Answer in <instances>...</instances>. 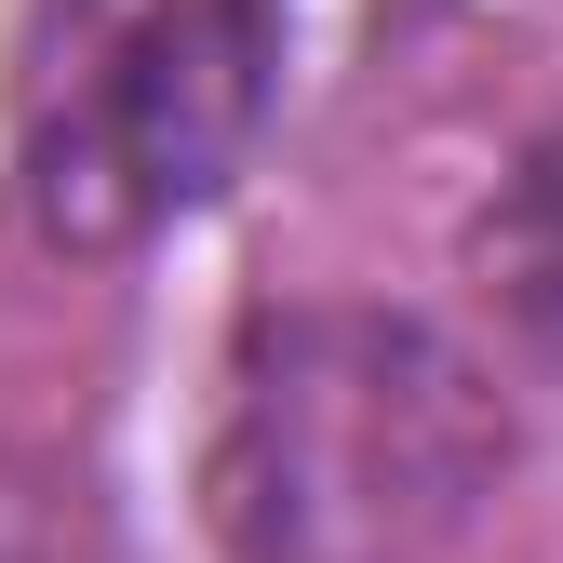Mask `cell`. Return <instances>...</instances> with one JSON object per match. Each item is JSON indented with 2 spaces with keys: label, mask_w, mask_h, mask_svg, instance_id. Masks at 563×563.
Here are the masks:
<instances>
[{
  "label": "cell",
  "mask_w": 563,
  "mask_h": 563,
  "mask_svg": "<svg viewBox=\"0 0 563 563\" xmlns=\"http://www.w3.org/2000/svg\"><path fill=\"white\" fill-rule=\"evenodd\" d=\"M510 483V402L443 322L282 309L242 335L216 416L229 563H443Z\"/></svg>",
  "instance_id": "1"
},
{
  "label": "cell",
  "mask_w": 563,
  "mask_h": 563,
  "mask_svg": "<svg viewBox=\"0 0 563 563\" xmlns=\"http://www.w3.org/2000/svg\"><path fill=\"white\" fill-rule=\"evenodd\" d=\"M470 282L523 363H563V134H537L497 175V201L470 216Z\"/></svg>",
  "instance_id": "3"
},
{
  "label": "cell",
  "mask_w": 563,
  "mask_h": 563,
  "mask_svg": "<svg viewBox=\"0 0 563 563\" xmlns=\"http://www.w3.org/2000/svg\"><path fill=\"white\" fill-rule=\"evenodd\" d=\"M282 81L268 0H54L27 81V229L54 255H134L216 201Z\"/></svg>",
  "instance_id": "2"
}]
</instances>
